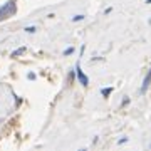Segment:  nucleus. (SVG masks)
Returning a JSON list of instances; mask_svg holds the SVG:
<instances>
[{
    "instance_id": "f03ea898",
    "label": "nucleus",
    "mask_w": 151,
    "mask_h": 151,
    "mask_svg": "<svg viewBox=\"0 0 151 151\" xmlns=\"http://www.w3.org/2000/svg\"><path fill=\"white\" fill-rule=\"evenodd\" d=\"M77 77H79V81H81V84H82V86H87V84H89V81H87V77L84 76V72L81 70V67H79V65H77Z\"/></svg>"
},
{
    "instance_id": "7ed1b4c3",
    "label": "nucleus",
    "mask_w": 151,
    "mask_h": 151,
    "mask_svg": "<svg viewBox=\"0 0 151 151\" xmlns=\"http://www.w3.org/2000/svg\"><path fill=\"white\" fill-rule=\"evenodd\" d=\"M150 82H151V69H150V72H148V76L145 77V82H143L141 92H146V89H148V86H150Z\"/></svg>"
},
{
    "instance_id": "423d86ee",
    "label": "nucleus",
    "mask_w": 151,
    "mask_h": 151,
    "mask_svg": "<svg viewBox=\"0 0 151 151\" xmlns=\"http://www.w3.org/2000/svg\"><path fill=\"white\" fill-rule=\"evenodd\" d=\"M81 19H82V15H76L74 19H72V20H74V22H77V20H81Z\"/></svg>"
},
{
    "instance_id": "0eeeda50",
    "label": "nucleus",
    "mask_w": 151,
    "mask_h": 151,
    "mask_svg": "<svg viewBox=\"0 0 151 151\" xmlns=\"http://www.w3.org/2000/svg\"><path fill=\"white\" fill-rule=\"evenodd\" d=\"M25 30H27V32H30V34L35 32V29H34V27H29V29H25Z\"/></svg>"
},
{
    "instance_id": "f257e3e1",
    "label": "nucleus",
    "mask_w": 151,
    "mask_h": 151,
    "mask_svg": "<svg viewBox=\"0 0 151 151\" xmlns=\"http://www.w3.org/2000/svg\"><path fill=\"white\" fill-rule=\"evenodd\" d=\"M15 10H17L15 2H14V0L7 2L5 5H2V7H0V20H5V19L12 17L14 14H15Z\"/></svg>"
},
{
    "instance_id": "20e7f679",
    "label": "nucleus",
    "mask_w": 151,
    "mask_h": 151,
    "mask_svg": "<svg viewBox=\"0 0 151 151\" xmlns=\"http://www.w3.org/2000/svg\"><path fill=\"white\" fill-rule=\"evenodd\" d=\"M24 50H25V49L22 47V49H19V50H15V52H14V54H12V55H19V54H22V52H24Z\"/></svg>"
},
{
    "instance_id": "39448f33",
    "label": "nucleus",
    "mask_w": 151,
    "mask_h": 151,
    "mask_svg": "<svg viewBox=\"0 0 151 151\" xmlns=\"http://www.w3.org/2000/svg\"><path fill=\"white\" fill-rule=\"evenodd\" d=\"M111 91H113V89H103V94H104V96H109Z\"/></svg>"
}]
</instances>
